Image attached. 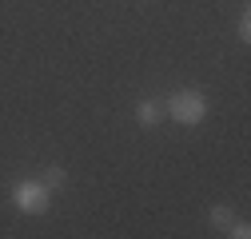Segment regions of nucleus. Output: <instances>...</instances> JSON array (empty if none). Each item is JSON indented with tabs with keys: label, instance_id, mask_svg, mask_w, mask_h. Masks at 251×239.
<instances>
[{
	"label": "nucleus",
	"instance_id": "6",
	"mask_svg": "<svg viewBox=\"0 0 251 239\" xmlns=\"http://www.w3.org/2000/svg\"><path fill=\"white\" fill-rule=\"evenodd\" d=\"M235 36H239L243 44L251 40V16H247V12H243V16H239V24H235Z\"/></svg>",
	"mask_w": 251,
	"mask_h": 239
},
{
	"label": "nucleus",
	"instance_id": "1",
	"mask_svg": "<svg viewBox=\"0 0 251 239\" xmlns=\"http://www.w3.org/2000/svg\"><path fill=\"white\" fill-rule=\"evenodd\" d=\"M164 116H172L183 128H196V124L207 120V96L200 92V88H179V92H172L164 100Z\"/></svg>",
	"mask_w": 251,
	"mask_h": 239
},
{
	"label": "nucleus",
	"instance_id": "4",
	"mask_svg": "<svg viewBox=\"0 0 251 239\" xmlns=\"http://www.w3.org/2000/svg\"><path fill=\"white\" fill-rule=\"evenodd\" d=\"M40 179H44V188H48V191H52V195H56V191H60V188H64V184H68V171H64V167H60V164H48V167H44V175H40Z\"/></svg>",
	"mask_w": 251,
	"mask_h": 239
},
{
	"label": "nucleus",
	"instance_id": "5",
	"mask_svg": "<svg viewBox=\"0 0 251 239\" xmlns=\"http://www.w3.org/2000/svg\"><path fill=\"white\" fill-rule=\"evenodd\" d=\"M207 219H211V227H215V231H227V223H231V207L215 203L211 212H207Z\"/></svg>",
	"mask_w": 251,
	"mask_h": 239
},
{
	"label": "nucleus",
	"instance_id": "3",
	"mask_svg": "<svg viewBox=\"0 0 251 239\" xmlns=\"http://www.w3.org/2000/svg\"><path fill=\"white\" fill-rule=\"evenodd\" d=\"M136 124L140 128H160L164 124V100H151V96L140 100L136 104Z\"/></svg>",
	"mask_w": 251,
	"mask_h": 239
},
{
	"label": "nucleus",
	"instance_id": "2",
	"mask_svg": "<svg viewBox=\"0 0 251 239\" xmlns=\"http://www.w3.org/2000/svg\"><path fill=\"white\" fill-rule=\"evenodd\" d=\"M12 203L20 215H44L52 207V191L44 188V179H16L12 184Z\"/></svg>",
	"mask_w": 251,
	"mask_h": 239
}]
</instances>
